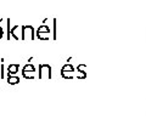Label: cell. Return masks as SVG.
<instances>
[{
  "label": "cell",
  "instance_id": "cell-2",
  "mask_svg": "<svg viewBox=\"0 0 146 131\" xmlns=\"http://www.w3.org/2000/svg\"><path fill=\"white\" fill-rule=\"evenodd\" d=\"M9 83H10V84H13V83H17V81H18V79L17 78H11V76H9Z\"/></svg>",
  "mask_w": 146,
  "mask_h": 131
},
{
  "label": "cell",
  "instance_id": "cell-1",
  "mask_svg": "<svg viewBox=\"0 0 146 131\" xmlns=\"http://www.w3.org/2000/svg\"><path fill=\"white\" fill-rule=\"evenodd\" d=\"M17 68H18L17 66H10V67H9V73H10V74L16 73V72H17Z\"/></svg>",
  "mask_w": 146,
  "mask_h": 131
},
{
  "label": "cell",
  "instance_id": "cell-3",
  "mask_svg": "<svg viewBox=\"0 0 146 131\" xmlns=\"http://www.w3.org/2000/svg\"><path fill=\"white\" fill-rule=\"evenodd\" d=\"M1 38H3V28L0 27V39H1Z\"/></svg>",
  "mask_w": 146,
  "mask_h": 131
}]
</instances>
